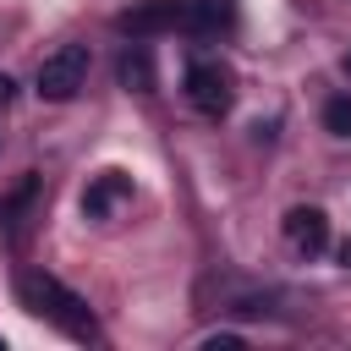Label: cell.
I'll return each mask as SVG.
<instances>
[{
  "mask_svg": "<svg viewBox=\"0 0 351 351\" xmlns=\"http://www.w3.org/2000/svg\"><path fill=\"white\" fill-rule=\"evenodd\" d=\"M16 296H22L27 313L49 318L60 335H71V340H99V324H93L88 302H82L71 285H60L55 274H44V269H22V274H16Z\"/></svg>",
  "mask_w": 351,
  "mask_h": 351,
  "instance_id": "6da1fadb",
  "label": "cell"
},
{
  "mask_svg": "<svg viewBox=\"0 0 351 351\" xmlns=\"http://www.w3.org/2000/svg\"><path fill=\"white\" fill-rule=\"evenodd\" d=\"M82 82H88V44H60L55 55L38 60V99L66 104L82 93Z\"/></svg>",
  "mask_w": 351,
  "mask_h": 351,
  "instance_id": "7a4b0ae2",
  "label": "cell"
},
{
  "mask_svg": "<svg viewBox=\"0 0 351 351\" xmlns=\"http://www.w3.org/2000/svg\"><path fill=\"white\" fill-rule=\"evenodd\" d=\"M186 99L203 110V115H225L236 104V77L219 66V60H192L186 66Z\"/></svg>",
  "mask_w": 351,
  "mask_h": 351,
  "instance_id": "3957f363",
  "label": "cell"
},
{
  "mask_svg": "<svg viewBox=\"0 0 351 351\" xmlns=\"http://www.w3.org/2000/svg\"><path fill=\"white\" fill-rule=\"evenodd\" d=\"M285 241H291V252L318 258V252L329 247V214H324L318 203H296V208L285 214Z\"/></svg>",
  "mask_w": 351,
  "mask_h": 351,
  "instance_id": "277c9868",
  "label": "cell"
},
{
  "mask_svg": "<svg viewBox=\"0 0 351 351\" xmlns=\"http://www.w3.org/2000/svg\"><path fill=\"white\" fill-rule=\"evenodd\" d=\"M38 192H44V186H38V176L27 170V176L0 197V236H5V241H22V230H27V214H33Z\"/></svg>",
  "mask_w": 351,
  "mask_h": 351,
  "instance_id": "5b68a950",
  "label": "cell"
},
{
  "mask_svg": "<svg viewBox=\"0 0 351 351\" xmlns=\"http://www.w3.org/2000/svg\"><path fill=\"white\" fill-rule=\"evenodd\" d=\"M176 22H181V0H143V5H132V11L121 16V33L148 38V33H165V27H176Z\"/></svg>",
  "mask_w": 351,
  "mask_h": 351,
  "instance_id": "8992f818",
  "label": "cell"
},
{
  "mask_svg": "<svg viewBox=\"0 0 351 351\" xmlns=\"http://www.w3.org/2000/svg\"><path fill=\"white\" fill-rule=\"evenodd\" d=\"M181 22L203 38H214L236 22V0H181Z\"/></svg>",
  "mask_w": 351,
  "mask_h": 351,
  "instance_id": "52a82bcc",
  "label": "cell"
},
{
  "mask_svg": "<svg viewBox=\"0 0 351 351\" xmlns=\"http://www.w3.org/2000/svg\"><path fill=\"white\" fill-rule=\"evenodd\" d=\"M126 192H132V181H126L121 170H104V176H99V181L82 192V214H88V219H104V214H110V208H115Z\"/></svg>",
  "mask_w": 351,
  "mask_h": 351,
  "instance_id": "ba28073f",
  "label": "cell"
},
{
  "mask_svg": "<svg viewBox=\"0 0 351 351\" xmlns=\"http://www.w3.org/2000/svg\"><path fill=\"white\" fill-rule=\"evenodd\" d=\"M121 88L154 93V55H148V44H132V49L121 55Z\"/></svg>",
  "mask_w": 351,
  "mask_h": 351,
  "instance_id": "9c48e42d",
  "label": "cell"
},
{
  "mask_svg": "<svg viewBox=\"0 0 351 351\" xmlns=\"http://www.w3.org/2000/svg\"><path fill=\"white\" fill-rule=\"evenodd\" d=\"M324 132L329 137H351V93H335L324 104Z\"/></svg>",
  "mask_w": 351,
  "mask_h": 351,
  "instance_id": "30bf717a",
  "label": "cell"
},
{
  "mask_svg": "<svg viewBox=\"0 0 351 351\" xmlns=\"http://www.w3.org/2000/svg\"><path fill=\"white\" fill-rule=\"evenodd\" d=\"M241 346V335H230V329H219V335H203V351H236Z\"/></svg>",
  "mask_w": 351,
  "mask_h": 351,
  "instance_id": "8fae6325",
  "label": "cell"
},
{
  "mask_svg": "<svg viewBox=\"0 0 351 351\" xmlns=\"http://www.w3.org/2000/svg\"><path fill=\"white\" fill-rule=\"evenodd\" d=\"M11 93H16V82H11V77H5V71H0V104H5V99H11Z\"/></svg>",
  "mask_w": 351,
  "mask_h": 351,
  "instance_id": "7c38bea8",
  "label": "cell"
},
{
  "mask_svg": "<svg viewBox=\"0 0 351 351\" xmlns=\"http://www.w3.org/2000/svg\"><path fill=\"white\" fill-rule=\"evenodd\" d=\"M340 263H346V269H351V241H340Z\"/></svg>",
  "mask_w": 351,
  "mask_h": 351,
  "instance_id": "4fadbf2b",
  "label": "cell"
},
{
  "mask_svg": "<svg viewBox=\"0 0 351 351\" xmlns=\"http://www.w3.org/2000/svg\"><path fill=\"white\" fill-rule=\"evenodd\" d=\"M346 71H351V55H346Z\"/></svg>",
  "mask_w": 351,
  "mask_h": 351,
  "instance_id": "5bb4252c",
  "label": "cell"
},
{
  "mask_svg": "<svg viewBox=\"0 0 351 351\" xmlns=\"http://www.w3.org/2000/svg\"><path fill=\"white\" fill-rule=\"evenodd\" d=\"M0 351H5V340H0Z\"/></svg>",
  "mask_w": 351,
  "mask_h": 351,
  "instance_id": "9a60e30c",
  "label": "cell"
}]
</instances>
